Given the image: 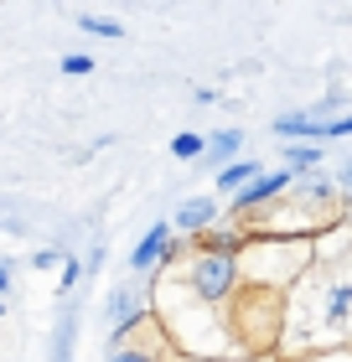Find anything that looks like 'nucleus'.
I'll return each instance as SVG.
<instances>
[{"label":"nucleus","instance_id":"9d476101","mask_svg":"<svg viewBox=\"0 0 352 362\" xmlns=\"http://www.w3.org/2000/svg\"><path fill=\"white\" fill-rule=\"evenodd\" d=\"M285 166H290L295 176L322 171V145H285Z\"/></svg>","mask_w":352,"mask_h":362},{"label":"nucleus","instance_id":"20e7f679","mask_svg":"<svg viewBox=\"0 0 352 362\" xmlns=\"http://www.w3.org/2000/svg\"><path fill=\"white\" fill-rule=\"evenodd\" d=\"M352 316V279L342 269H331L322 279V295H316V310H311V321H316V332H342Z\"/></svg>","mask_w":352,"mask_h":362},{"label":"nucleus","instance_id":"7ed1b4c3","mask_svg":"<svg viewBox=\"0 0 352 362\" xmlns=\"http://www.w3.org/2000/svg\"><path fill=\"white\" fill-rule=\"evenodd\" d=\"M109 332H114V341H125L130 332H140L145 321H156V300H145V290L140 285H120L109 295Z\"/></svg>","mask_w":352,"mask_h":362},{"label":"nucleus","instance_id":"1a4fd4ad","mask_svg":"<svg viewBox=\"0 0 352 362\" xmlns=\"http://www.w3.org/2000/svg\"><path fill=\"white\" fill-rule=\"evenodd\" d=\"M239 151H244V135L239 129H217V135H208V166H217V171H228L233 160H239Z\"/></svg>","mask_w":352,"mask_h":362},{"label":"nucleus","instance_id":"f8f14e48","mask_svg":"<svg viewBox=\"0 0 352 362\" xmlns=\"http://www.w3.org/2000/svg\"><path fill=\"white\" fill-rule=\"evenodd\" d=\"M78 26L89 31V37H104V42H120V37H125V26H120V21H109V16H89V11L78 16Z\"/></svg>","mask_w":352,"mask_h":362},{"label":"nucleus","instance_id":"f257e3e1","mask_svg":"<svg viewBox=\"0 0 352 362\" xmlns=\"http://www.w3.org/2000/svg\"><path fill=\"white\" fill-rule=\"evenodd\" d=\"M316 264V243L311 238H249L244 249V290L264 295H290V285Z\"/></svg>","mask_w":352,"mask_h":362},{"label":"nucleus","instance_id":"ddd939ff","mask_svg":"<svg viewBox=\"0 0 352 362\" xmlns=\"http://www.w3.org/2000/svg\"><path fill=\"white\" fill-rule=\"evenodd\" d=\"M62 73H68V78H89L93 73V57L89 52H68V57H62Z\"/></svg>","mask_w":352,"mask_h":362},{"label":"nucleus","instance_id":"6e6552de","mask_svg":"<svg viewBox=\"0 0 352 362\" xmlns=\"http://www.w3.org/2000/svg\"><path fill=\"white\" fill-rule=\"evenodd\" d=\"M259 176H264V166H259L254 156H249V160H233L228 171H217V192H223L228 202H233V197H239V192H249Z\"/></svg>","mask_w":352,"mask_h":362},{"label":"nucleus","instance_id":"f03ea898","mask_svg":"<svg viewBox=\"0 0 352 362\" xmlns=\"http://www.w3.org/2000/svg\"><path fill=\"white\" fill-rule=\"evenodd\" d=\"M181 285H187L203 305H228L233 290H244V254H217V249H197L181 264Z\"/></svg>","mask_w":352,"mask_h":362},{"label":"nucleus","instance_id":"39448f33","mask_svg":"<svg viewBox=\"0 0 352 362\" xmlns=\"http://www.w3.org/2000/svg\"><path fill=\"white\" fill-rule=\"evenodd\" d=\"M295 181H300V176H295L290 166H280V171H264V176H259L249 192H239V197H233V212H239V218H249V212H270V207H275V197L295 192Z\"/></svg>","mask_w":352,"mask_h":362},{"label":"nucleus","instance_id":"f3484780","mask_svg":"<svg viewBox=\"0 0 352 362\" xmlns=\"http://www.w3.org/2000/svg\"><path fill=\"white\" fill-rule=\"evenodd\" d=\"M337 187H342V192L352 197V160H347V166H342V176H337Z\"/></svg>","mask_w":352,"mask_h":362},{"label":"nucleus","instance_id":"423d86ee","mask_svg":"<svg viewBox=\"0 0 352 362\" xmlns=\"http://www.w3.org/2000/svg\"><path fill=\"white\" fill-rule=\"evenodd\" d=\"M171 249H176V223H156V228H150V233L135 243L130 269H135V274H156L161 259H171Z\"/></svg>","mask_w":352,"mask_h":362},{"label":"nucleus","instance_id":"2eb2a0df","mask_svg":"<svg viewBox=\"0 0 352 362\" xmlns=\"http://www.w3.org/2000/svg\"><path fill=\"white\" fill-rule=\"evenodd\" d=\"M337 135H352V114H342V119H331V129H327V140H337Z\"/></svg>","mask_w":352,"mask_h":362},{"label":"nucleus","instance_id":"4468645a","mask_svg":"<svg viewBox=\"0 0 352 362\" xmlns=\"http://www.w3.org/2000/svg\"><path fill=\"white\" fill-rule=\"evenodd\" d=\"M78 279H83V264H78V259H62V279H57V285H62V295H68V290L78 285Z\"/></svg>","mask_w":352,"mask_h":362},{"label":"nucleus","instance_id":"0eeeda50","mask_svg":"<svg viewBox=\"0 0 352 362\" xmlns=\"http://www.w3.org/2000/svg\"><path fill=\"white\" fill-rule=\"evenodd\" d=\"M217 218H223V207L212 202V197H187V202L176 207V233H187V238H208Z\"/></svg>","mask_w":352,"mask_h":362},{"label":"nucleus","instance_id":"9b49d317","mask_svg":"<svg viewBox=\"0 0 352 362\" xmlns=\"http://www.w3.org/2000/svg\"><path fill=\"white\" fill-rule=\"evenodd\" d=\"M171 156H176V160H203V156H208V135L181 129V135H171Z\"/></svg>","mask_w":352,"mask_h":362},{"label":"nucleus","instance_id":"dca6fc26","mask_svg":"<svg viewBox=\"0 0 352 362\" xmlns=\"http://www.w3.org/2000/svg\"><path fill=\"white\" fill-rule=\"evenodd\" d=\"M57 259H62V254H57V249H42V254H37V259H31V264H37V269H52V264H57Z\"/></svg>","mask_w":352,"mask_h":362}]
</instances>
